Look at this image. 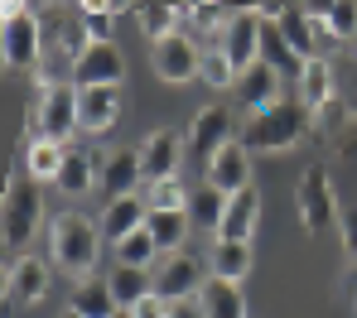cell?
Listing matches in <instances>:
<instances>
[{
    "label": "cell",
    "instance_id": "obj_1",
    "mask_svg": "<svg viewBox=\"0 0 357 318\" xmlns=\"http://www.w3.org/2000/svg\"><path fill=\"white\" fill-rule=\"evenodd\" d=\"M309 130H314V111H309L299 97H280L275 106L246 116L237 145L246 154H275V150H295Z\"/></svg>",
    "mask_w": 357,
    "mask_h": 318
},
{
    "label": "cell",
    "instance_id": "obj_2",
    "mask_svg": "<svg viewBox=\"0 0 357 318\" xmlns=\"http://www.w3.org/2000/svg\"><path fill=\"white\" fill-rule=\"evenodd\" d=\"M97 251H102V227H97L92 217H82V212H59V217L49 222V255H54L59 270L87 280L92 265H97Z\"/></svg>",
    "mask_w": 357,
    "mask_h": 318
},
{
    "label": "cell",
    "instance_id": "obj_3",
    "mask_svg": "<svg viewBox=\"0 0 357 318\" xmlns=\"http://www.w3.org/2000/svg\"><path fill=\"white\" fill-rule=\"evenodd\" d=\"M0 54H5V67H15V72H39V63H44V15H34L20 0H5L0 5Z\"/></svg>",
    "mask_w": 357,
    "mask_h": 318
},
{
    "label": "cell",
    "instance_id": "obj_4",
    "mask_svg": "<svg viewBox=\"0 0 357 318\" xmlns=\"http://www.w3.org/2000/svg\"><path fill=\"white\" fill-rule=\"evenodd\" d=\"M0 222H5V246L10 251H24L34 241V232L44 222V193H39L34 179H20V174L5 179V212H0Z\"/></svg>",
    "mask_w": 357,
    "mask_h": 318
},
{
    "label": "cell",
    "instance_id": "obj_5",
    "mask_svg": "<svg viewBox=\"0 0 357 318\" xmlns=\"http://www.w3.org/2000/svg\"><path fill=\"white\" fill-rule=\"evenodd\" d=\"M295 207H299L304 232H328V227H338L343 207H338L328 164H309V169H304V179H299V189H295Z\"/></svg>",
    "mask_w": 357,
    "mask_h": 318
},
{
    "label": "cell",
    "instance_id": "obj_6",
    "mask_svg": "<svg viewBox=\"0 0 357 318\" xmlns=\"http://www.w3.org/2000/svg\"><path fill=\"white\" fill-rule=\"evenodd\" d=\"M92 49V34L82 24V10H49L44 15V58H63L68 72Z\"/></svg>",
    "mask_w": 357,
    "mask_h": 318
},
{
    "label": "cell",
    "instance_id": "obj_7",
    "mask_svg": "<svg viewBox=\"0 0 357 318\" xmlns=\"http://www.w3.org/2000/svg\"><path fill=\"white\" fill-rule=\"evenodd\" d=\"M203 270H198V260L188 251H174L165 255L160 265H155V294L165 299V304H188V299H198L203 294Z\"/></svg>",
    "mask_w": 357,
    "mask_h": 318
},
{
    "label": "cell",
    "instance_id": "obj_8",
    "mask_svg": "<svg viewBox=\"0 0 357 318\" xmlns=\"http://www.w3.org/2000/svg\"><path fill=\"white\" fill-rule=\"evenodd\" d=\"M150 63L155 72L165 77V82H188V77H198V67H203V49H198V34H169V39H160L155 49H150Z\"/></svg>",
    "mask_w": 357,
    "mask_h": 318
},
{
    "label": "cell",
    "instance_id": "obj_9",
    "mask_svg": "<svg viewBox=\"0 0 357 318\" xmlns=\"http://www.w3.org/2000/svg\"><path fill=\"white\" fill-rule=\"evenodd\" d=\"M261 10H237L232 15V24H227V34L218 39V49L227 54V63L246 72L251 63H261Z\"/></svg>",
    "mask_w": 357,
    "mask_h": 318
},
{
    "label": "cell",
    "instance_id": "obj_10",
    "mask_svg": "<svg viewBox=\"0 0 357 318\" xmlns=\"http://www.w3.org/2000/svg\"><path fill=\"white\" fill-rule=\"evenodd\" d=\"M39 121H44V135L63 145L73 130H77V87L73 82H54V87H44L39 97Z\"/></svg>",
    "mask_w": 357,
    "mask_h": 318
},
{
    "label": "cell",
    "instance_id": "obj_11",
    "mask_svg": "<svg viewBox=\"0 0 357 318\" xmlns=\"http://www.w3.org/2000/svg\"><path fill=\"white\" fill-rule=\"evenodd\" d=\"M73 87H121L126 77V58H121L116 44H92L77 63H73Z\"/></svg>",
    "mask_w": 357,
    "mask_h": 318
},
{
    "label": "cell",
    "instance_id": "obj_12",
    "mask_svg": "<svg viewBox=\"0 0 357 318\" xmlns=\"http://www.w3.org/2000/svg\"><path fill=\"white\" fill-rule=\"evenodd\" d=\"M227 145H237V140H232V116H227V106H203V111L193 116V130H188V154L218 159Z\"/></svg>",
    "mask_w": 357,
    "mask_h": 318
},
{
    "label": "cell",
    "instance_id": "obj_13",
    "mask_svg": "<svg viewBox=\"0 0 357 318\" xmlns=\"http://www.w3.org/2000/svg\"><path fill=\"white\" fill-rule=\"evenodd\" d=\"M178 159H183V140L178 130H150L145 145H140V169H145V189L150 184H165L178 174Z\"/></svg>",
    "mask_w": 357,
    "mask_h": 318
},
{
    "label": "cell",
    "instance_id": "obj_14",
    "mask_svg": "<svg viewBox=\"0 0 357 318\" xmlns=\"http://www.w3.org/2000/svg\"><path fill=\"white\" fill-rule=\"evenodd\" d=\"M121 121V87H77V130L102 135Z\"/></svg>",
    "mask_w": 357,
    "mask_h": 318
},
{
    "label": "cell",
    "instance_id": "obj_15",
    "mask_svg": "<svg viewBox=\"0 0 357 318\" xmlns=\"http://www.w3.org/2000/svg\"><path fill=\"white\" fill-rule=\"evenodd\" d=\"M237 102L256 116V111H266V106H275L280 102V72L275 67H266V63H251L246 72H237Z\"/></svg>",
    "mask_w": 357,
    "mask_h": 318
},
{
    "label": "cell",
    "instance_id": "obj_16",
    "mask_svg": "<svg viewBox=\"0 0 357 318\" xmlns=\"http://www.w3.org/2000/svg\"><path fill=\"white\" fill-rule=\"evenodd\" d=\"M145 222H150V202L130 193V198L107 202V212H102V222H97V227H102V237H107L112 246H121V241H126V237H135Z\"/></svg>",
    "mask_w": 357,
    "mask_h": 318
},
{
    "label": "cell",
    "instance_id": "obj_17",
    "mask_svg": "<svg viewBox=\"0 0 357 318\" xmlns=\"http://www.w3.org/2000/svg\"><path fill=\"white\" fill-rule=\"evenodd\" d=\"M5 289H10V304H39L49 294V265L39 255H20L5 275Z\"/></svg>",
    "mask_w": 357,
    "mask_h": 318
},
{
    "label": "cell",
    "instance_id": "obj_18",
    "mask_svg": "<svg viewBox=\"0 0 357 318\" xmlns=\"http://www.w3.org/2000/svg\"><path fill=\"white\" fill-rule=\"evenodd\" d=\"M97 184L112 193V202H116V198H130V193H135V184H145L140 150H112V154L102 159V179H97Z\"/></svg>",
    "mask_w": 357,
    "mask_h": 318
},
{
    "label": "cell",
    "instance_id": "obj_19",
    "mask_svg": "<svg viewBox=\"0 0 357 318\" xmlns=\"http://www.w3.org/2000/svg\"><path fill=\"white\" fill-rule=\"evenodd\" d=\"M261 63L275 67L280 77H304V58H299L295 49H290V39L280 34V24H275V15H266L261 19Z\"/></svg>",
    "mask_w": 357,
    "mask_h": 318
},
{
    "label": "cell",
    "instance_id": "obj_20",
    "mask_svg": "<svg viewBox=\"0 0 357 318\" xmlns=\"http://www.w3.org/2000/svg\"><path fill=\"white\" fill-rule=\"evenodd\" d=\"M208 184L218 193H241V189H251V154L241 150V145H227L218 159H208Z\"/></svg>",
    "mask_w": 357,
    "mask_h": 318
},
{
    "label": "cell",
    "instance_id": "obj_21",
    "mask_svg": "<svg viewBox=\"0 0 357 318\" xmlns=\"http://www.w3.org/2000/svg\"><path fill=\"white\" fill-rule=\"evenodd\" d=\"M68 309L82 318H116V294H112V280H102V275H87V280H77L73 285V299H68Z\"/></svg>",
    "mask_w": 357,
    "mask_h": 318
},
{
    "label": "cell",
    "instance_id": "obj_22",
    "mask_svg": "<svg viewBox=\"0 0 357 318\" xmlns=\"http://www.w3.org/2000/svg\"><path fill=\"white\" fill-rule=\"evenodd\" d=\"M256 217H261V198L251 189L232 193L227 198V212H222V227H218V241H251Z\"/></svg>",
    "mask_w": 357,
    "mask_h": 318
},
{
    "label": "cell",
    "instance_id": "obj_23",
    "mask_svg": "<svg viewBox=\"0 0 357 318\" xmlns=\"http://www.w3.org/2000/svg\"><path fill=\"white\" fill-rule=\"evenodd\" d=\"M275 24H280V34L290 39V49H295L304 63H309V58H319V29H314V10L285 5V10H275Z\"/></svg>",
    "mask_w": 357,
    "mask_h": 318
},
{
    "label": "cell",
    "instance_id": "obj_24",
    "mask_svg": "<svg viewBox=\"0 0 357 318\" xmlns=\"http://www.w3.org/2000/svg\"><path fill=\"white\" fill-rule=\"evenodd\" d=\"M198 314L203 318H246V299H241V289L232 280L208 275V285H203V294H198Z\"/></svg>",
    "mask_w": 357,
    "mask_h": 318
},
{
    "label": "cell",
    "instance_id": "obj_25",
    "mask_svg": "<svg viewBox=\"0 0 357 318\" xmlns=\"http://www.w3.org/2000/svg\"><path fill=\"white\" fill-rule=\"evenodd\" d=\"M102 159L97 150H68L63 154V169H59V189L63 193H87L97 179H102Z\"/></svg>",
    "mask_w": 357,
    "mask_h": 318
},
{
    "label": "cell",
    "instance_id": "obj_26",
    "mask_svg": "<svg viewBox=\"0 0 357 318\" xmlns=\"http://www.w3.org/2000/svg\"><path fill=\"white\" fill-rule=\"evenodd\" d=\"M299 102H304L309 111H324L328 102H338V92H333V63H328V58H309V63H304Z\"/></svg>",
    "mask_w": 357,
    "mask_h": 318
},
{
    "label": "cell",
    "instance_id": "obj_27",
    "mask_svg": "<svg viewBox=\"0 0 357 318\" xmlns=\"http://www.w3.org/2000/svg\"><path fill=\"white\" fill-rule=\"evenodd\" d=\"M107 280H112V294H116V309H121V314H130L135 304H145V299L155 294V275H150V270H130V265H116Z\"/></svg>",
    "mask_w": 357,
    "mask_h": 318
},
{
    "label": "cell",
    "instance_id": "obj_28",
    "mask_svg": "<svg viewBox=\"0 0 357 318\" xmlns=\"http://www.w3.org/2000/svg\"><path fill=\"white\" fill-rule=\"evenodd\" d=\"M135 24H140V34L145 39H169V34H178L183 24H188V10H174V5H140L135 10Z\"/></svg>",
    "mask_w": 357,
    "mask_h": 318
},
{
    "label": "cell",
    "instance_id": "obj_29",
    "mask_svg": "<svg viewBox=\"0 0 357 318\" xmlns=\"http://www.w3.org/2000/svg\"><path fill=\"white\" fill-rule=\"evenodd\" d=\"M208 265H213L218 280H232V285H237L241 275L251 270V241H213Z\"/></svg>",
    "mask_w": 357,
    "mask_h": 318
},
{
    "label": "cell",
    "instance_id": "obj_30",
    "mask_svg": "<svg viewBox=\"0 0 357 318\" xmlns=\"http://www.w3.org/2000/svg\"><path fill=\"white\" fill-rule=\"evenodd\" d=\"M222 212H227V193H218L213 184L193 189V198H188V217H193V227H203V232H213V237H218Z\"/></svg>",
    "mask_w": 357,
    "mask_h": 318
},
{
    "label": "cell",
    "instance_id": "obj_31",
    "mask_svg": "<svg viewBox=\"0 0 357 318\" xmlns=\"http://www.w3.org/2000/svg\"><path fill=\"white\" fill-rule=\"evenodd\" d=\"M188 212H150V222H145V232L155 237V246L160 251H169L174 255L178 246H183V237H188Z\"/></svg>",
    "mask_w": 357,
    "mask_h": 318
},
{
    "label": "cell",
    "instance_id": "obj_32",
    "mask_svg": "<svg viewBox=\"0 0 357 318\" xmlns=\"http://www.w3.org/2000/svg\"><path fill=\"white\" fill-rule=\"evenodd\" d=\"M63 145L54 140H34V145H24V169H29V179L39 184V179H54L59 184V169H63Z\"/></svg>",
    "mask_w": 357,
    "mask_h": 318
},
{
    "label": "cell",
    "instance_id": "obj_33",
    "mask_svg": "<svg viewBox=\"0 0 357 318\" xmlns=\"http://www.w3.org/2000/svg\"><path fill=\"white\" fill-rule=\"evenodd\" d=\"M155 255H160L155 237L140 227L135 237H126V241L116 246V265H130V270H150V265H155Z\"/></svg>",
    "mask_w": 357,
    "mask_h": 318
},
{
    "label": "cell",
    "instance_id": "obj_34",
    "mask_svg": "<svg viewBox=\"0 0 357 318\" xmlns=\"http://www.w3.org/2000/svg\"><path fill=\"white\" fill-rule=\"evenodd\" d=\"M188 198H193V189H183L178 179H165V184H150L145 189L150 212H188Z\"/></svg>",
    "mask_w": 357,
    "mask_h": 318
},
{
    "label": "cell",
    "instance_id": "obj_35",
    "mask_svg": "<svg viewBox=\"0 0 357 318\" xmlns=\"http://www.w3.org/2000/svg\"><path fill=\"white\" fill-rule=\"evenodd\" d=\"M198 77H203L208 87H237V67L227 63L222 49H203V67H198Z\"/></svg>",
    "mask_w": 357,
    "mask_h": 318
},
{
    "label": "cell",
    "instance_id": "obj_36",
    "mask_svg": "<svg viewBox=\"0 0 357 318\" xmlns=\"http://www.w3.org/2000/svg\"><path fill=\"white\" fill-rule=\"evenodd\" d=\"M319 15H324V24H328V34H333V39H353V34H357V5H353V0L324 5Z\"/></svg>",
    "mask_w": 357,
    "mask_h": 318
},
{
    "label": "cell",
    "instance_id": "obj_37",
    "mask_svg": "<svg viewBox=\"0 0 357 318\" xmlns=\"http://www.w3.org/2000/svg\"><path fill=\"white\" fill-rule=\"evenodd\" d=\"M77 10H82V24H87L92 44H112V19H116V15H112L102 0H82Z\"/></svg>",
    "mask_w": 357,
    "mask_h": 318
},
{
    "label": "cell",
    "instance_id": "obj_38",
    "mask_svg": "<svg viewBox=\"0 0 357 318\" xmlns=\"http://www.w3.org/2000/svg\"><path fill=\"white\" fill-rule=\"evenodd\" d=\"M338 227H343V251L357 260V202L343 207V217H338Z\"/></svg>",
    "mask_w": 357,
    "mask_h": 318
},
{
    "label": "cell",
    "instance_id": "obj_39",
    "mask_svg": "<svg viewBox=\"0 0 357 318\" xmlns=\"http://www.w3.org/2000/svg\"><path fill=\"white\" fill-rule=\"evenodd\" d=\"M333 150H338V154H343L348 164H357V116L348 121V130H343V135L333 140Z\"/></svg>",
    "mask_w": 357,
    "mask_h": 318
},
{
    "label": "cell",
    "instance_id": "obj_40",
    "mask_svg": "<svg viewBox=\"0 0 357 318\" xmlns=\"http://www.w3.org/2000/svg\"><path fill=\"white\" fill-rule=\"evenodd\" d=\"M165 314H169V304H165L160 294H150L145 304H135V309H130V318H165Z\"/></svg>",
    "mask_w": 357,
    "mask_h": 318
},
{
    "label": "cell",
    "instance_id": "obj_41",
    "mask_svg": "<svg viewBox=\"0 0 357 318\" xmlns=\"http://www.w3.org/2000/svg\"><path fill=\"white\" fill-rule=\"evenodd\" d=\"M165 318H203V314H198V309H188V304H169V314H165Z\"/></svg>",
    "mask_w": 357,
    "mask_h": 318
},
{
    "label": "cell",
    "instance_id": "obj_42",
    "mask_svg": "<svg viewBox=\"0 0 357 318\" xmlns=\"http://www.w3.org/2000/svg\"><path fill=\"white\" fill-rule=\"evenodd\" d=\"M63 318H82V314H73V309H68V314H63Z\"/></svg>",
    "mask_w": 357,
    "mask_h": 318
},
{
    "label": "cell",
    "instance_id": "obj_43",
    "mask_svg": "<svg viewBox=\"0 0 357 318\" xmlns=\"http://www.w3.org/2000/svg\"><path fill=\"white\" fill-rule=\"evenodd\" d=\"M116 318H130V314H116Z\"/></svg>",
    "mask_w": 357,
    "mask_h": 318
}]
</instances>
